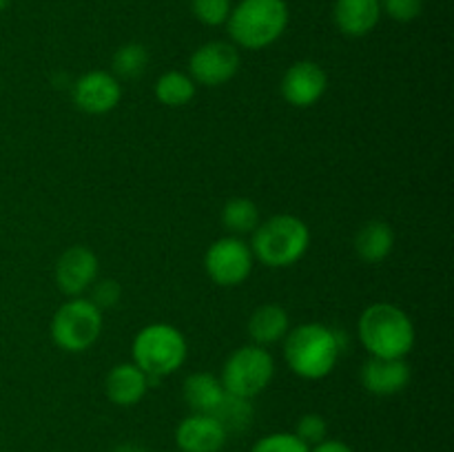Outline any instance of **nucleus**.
I'll list each match as a JSON object with an SVG mask.
<instances>
[{
    "label": "nucleus",
    "mask_w": 454,
    "mask_h": 452,
    "mask_svg": "<svg viewBox=\"0 0 454 452\" xmlns=\"http://www.w3.org/2000/svg\"><path fill=\"white\" fill-rule=\"evenodd\" d=\"M284 339V359L301 379H324L331 375L344 348L340 332L317 322L301 323L295 331H288Z\"/></svg>",
    "instance_id": "f257e3e1"
},
{
    "label": "nucleus",
    "mask_w": 454,
    "mask_h": 452,
    "mask_svg": "<svg viewBox=\"0 0 454 452\" xmlns=\"http://www.w3.org/2000/svg\"><path fill=\"white\" fill-rule=\"evenodd\" d=\"M357 335L371 357L402 359L415 348V323L403 308L386 301L371 304L357 322Z\"/></svg>",
    "instance_id": "f03ea898"
},
{
    "label": "nucleus",
    "mask_w": 454,
    "mask_h": 452,
    "mask_svg": "<svg viewBox=\"0 0 454 452\" xmlns=\"http://www.w3.org/2000/svg\"><path fill=\"white\" fill-rule=\"evenodd\" d=\"M288 18L286 0H239L231 9L226 29L235 47L257 51L282 38Z\"/></svg>",
    "instance_id": "7ed1b4c3"
},
{
    "label": "nucleus",
    "mask_w": 454,
    "mask_h": 452,
    "mask_svg": "<svg viewBox=\"0 0 454 452\" xmlns=\"http://www.w3.org/2000/svg\"><path fill=\"white\" fill-rule=\"evenodd\" d=\"M251 251L255 260L269 269H288L306 255L310 246V229L295 215H273L253 230Z\"/></svg>",
    "instance_id": "20e7f679"
},
{
    "label": "nucleus",
    "mask_w": 454,
    "mask_h": 452,
    "mask_svg": "<svg viewBox=\"0 0 454 452\" xmlns=\"http://www.w3.org/2000/svg\"><path fill=\"white\" fill-rule=\"evenodd\" d=\"M133 363L146 372L149 386L180 370L189 355L184 335L171 323H149L133 339Z\"/></svg>",
    "instance_id": "39448f33"
},
{
    "label": "nucleus",
    "mask_w": 454,
    "mask_h": 452,
    "mask_svg": "<svg viewBox=\"0 0 454 452\" xmlns=\"http://www.w3.org/2000/svg\"><path fill=\"white\" fill-rule=\"evenodd\" d=\"M102 332V310L87 297H71L51 319V337L67 353H84Z\"/></svg>",
    "instance_id": "423d86ee"
},
{
    "label": "nucleus",
    "mask_w": 454,
    "mask_h": 452,
    "mask_svg": "<svg viewBox=\"0 0 454 452\" xmlns=\"http://www.w3.org/2000/svg\"><path fill=\"white\" fill-rule=\"evenodd\" d=\"M275 375V359L264 346H242L233 350L222 368V386L235 397L253 399L264 393Z\"/></svg>",
    "instance_id": "0eeeda50"
},
{
    "label": "nucleus",
    "mask_w": 454,
    "mask_h": 452,
    "mask_svg": "<svg viewBox=\"0 0 454 452\" xmlns=\"http://www.w3.org/2000/svg\"><path fill=\"white\" fill-rule=\"evenodd\" d=\"M253 257L251 246L244 242L242 238H220L208 246L207 255H204V269H207L208 277L217 284V286H239L248 279L253 270Z\"/></svg>",
    "instance_id": "6e6552de"
},
{
    "label": "nucleus",
    "mask_w": 454,
    "mask_h": 452,
    "mask_svg": "<svg viewBox=\"0 0 454 452\" xmlns=\"http://www.w3.org/2000/svg\"><path fill=\"white\" fill-rule=\"evenodd\" d=\"M239 51L233 43L211 40L200 44L189 60V75L195 84L220 87L239 71Z\"/></svg>",
    "instance_id": "1a4fd4ad"
},
{
    "label": "nucleus",
    "mask_w": 454,
    "mask_h": 452,
    "mask_svg": "<svg viewBox=\"0 0 454 452\" xmlns=\"http://www.w3.org/2000/svg\"><path fill=\"white\" fill-rule=\"evenodd\" d=\"M279 89L288 105L297 106V109H309V106L317 105L326 93L328 75L317 62L300 60L288 66Z\"/></svg>",
    "instance_id": "9d476101"
},
{
    "label": "nucleus",
    "mask_w": 454,
    "mask_h": 452,
    "mask_svg": "<svg viewBox=\"0 0 454 452\" xmlns=\"http://www.w3.org/2000/svg\"><path fill=\"white\" fill-rule=\"evenodd\" d=\"M120 97H122L120 80L109 71H89L74 84V102L84 113H109L118 106Z\"/></svg>",
    "instance_id": "9b49d317"
},
{
    "label": "nucleus",
    "mask_w": 454,
    "mask_h": 452,
    "mask_svg": "<svg viewBox=\"0 0 454 452\" xmlns=\"http://www.w3.org/2000/svg\"><path fill=\"white\" fill-rule=\"evenodd\" d=\"M98 257L87 246H71L58 257L56 264V284L60 292L69 297H80L91 288L98 279Z\"/></svg>",
    "instance_id": "f8f14e48"
},
{
    "label": "nucleus",
    "mask_w": 454,
    "mask_h": 452,
    "mask_svg": "<svg viewBox=\"0 0 454 452\" xmlns=\"http://www.w3.org/2000/svg\"><path fill=\"white\" fill-rule=\"evenodd\" d=\"M411 377V363L406 357H368L362 366V386L377 397H390L406 390Z\"/></svg>",
    "instance_id": "ddd939ff"
},
{
    "label": "nucleus",
    "mask_w": 454,
    "mask_h": 452,
    "mask_svg": "<svg viewBox=\"0 0 454 452\" xmlns=\"http://www.w3.org/2000/svg\"><path fill=\"white\" fill-rule=\"evenodd\" d=\"M226 433L215 417L193 412L176 428V443L182 452H220L226 443Z\"/></svg>",
    "instance_id": "4468645a"
},
{
    "label": "nucleus",
    "mask_w": 454,
    "mask_h": 452,
    "mask_svg": "<svg viewBox=\"0 0 454 452\" xmlns=\"http://www.w3.org/2000/svg\"><path fill=\"white\" fill-rule=\"evenodd\" d=\"M146 390H149V377L133 362L114 366L105 379V393L115 406H136L142 401Z\"/></svg>",
    "instance_id": "2eb2a0df"
},
{
    "label": "nucleus",
    "mask_w": 454,
    "mask_h": 452,
    "mask_svg": "<svg viewBox=\"0 0 454 452\" xmlns=\"http://www.w3.org/2000/svg\"><path fill=\"white\" fill-rule=\"evenodd\" d=\"M337 29L350 38L368 35L381 20L380 0H337L333 7Z\"/></svg>",
    "instance_id": "dca6fc26"
},
{
    "label": "nucleus",
    "mask_w": 454,
    "mask_h": 452,
    "mask_svg": "<svg viewBox=\"0 0 454 452\" xmlns=\"http://www.w3.org/2000/svg\"><path fill=\"white\" fill-rule=\"evenodd\" d=\"M395 230L388 222L371 220L355 235V253L366 264H380L393 253Z\"/></svg>",
    "instance_id": "f3484780"
},
{
    "label": "nucleus",
    "mask_w": 454,
    "mask_h": 452,
    "mask_svg": "<svg viewBox=\"0 0 454 452\" xmlns=\"http://www.w3.org/2000/svg\"><path fill=\"white\" fill-rule=\"evenodd\" d=\"M288 331H291V317H288L286 308L278 304L260 306L253 310L251 319H248V335L257 346L278 344L288 335Z\"/></svg>",
    "instance_id": "a211bd4d"
},
{
    "label": "nucleus",
    "mask_w": 454,
    "mask_h": 452,
    "mask_svg": "<svg viewBox=\"0 0 454 452\" xmlns=\"http://www.w3.org/2000/svg\"><path fill=\"white\" fill-rule=\"evenodd\" d=\"M224 394L226 390L220 377L211 375V372H193L182 384V397H184L186 406L202 415H211Z\"/></svg>",
    "instance_id": "6ab92c4d"
},
{
    "label": "nucleus",
    "mask_w": 454,
    "mask_h": 452,
    "mask_svg": "<svg viewBox=\"0 0 454 452\" xmlns=\"http://www.w3.org/2000/svg\"><path fill=\"white\" fill-rule=\"evenodd\" d=\"M211 417H215L217 424L224 428L226 437H231V434H242L253 424V403L251 399L235 397V394L226 393L222 397V401L217 403L215 410L211 412Z\"/></svg>",
    "instance_id": "aec40b11"
},
{
    "label": "nucleus",
    "mask_w": 454,
    "mask_h": 452,
    "mask_svg": "<svg viewBox=\"0 0 454 452\" xmlns=\"http://www.w3.org/2000/svg\"><path fill=\"white\" fill-rule=\"evenodd\" d=\"M195 89H198V84L193 82L189 74H184V71H167L155 82V97L164 106L177 109V106H184L193 100Z\"/></svg>",
    "instance_id": "412c9836"
},
{
    "label": "nucleus",
    "mask_w": 454,
    "mask_h": 452,
    "mask_svg": "<svg viewBox=\"0 0 454 452\" xmlns=\"http://www.w3.org/2000/svg\"><path fill=\"white\" fill-rule=\"evenodd\" d=\"M222 224L235 238L253 233L260 226V207L248 198H231L222 208Z\"/></svg>",
    "instance_id": "4be33fe9"
},
{
    "label": "nucleus",
    "mask_w": 454,
    "mask_h": 452,
    "mask_svg": "<svg viewBox=\"0 0 454 452\" xmlns=\"http://www.w3.org/2000/svg\"><path fill=\"white\" fill-rule=\"evenodd\" d=\"M111 66H114L115 78L122 80H136L149 66V51L145 44L140 43H127L114 53L111 58Z\"/></svg>",
    "instance_id": "5701e85b"
},
{
    "label": "nucleus",
    "mask_w": 454,
    "mask_h": 452,
    "mask_svg": "<svg viewBox=\"0 0 454 452\" xmlns=\"http://www.w3.org/2000/svg\"><path fill=\"white\" fill-rule=\"evenodd\" d=\"M191 9L202 25L220 27L226 25L233 4L231 0H191Z\"/></svg>",
    "instance_id": "b1692460"
},
{
    "label": "nucleus",
    "mask_w": 454,
    "mask_h": 452,
    "mask_svg": "<svg viewBox=\"0 0 454 452\" xmlns=\"http://www.w3.org/2000/svg\"><path fill=\"white\" fill-rule=\"evenodd\" d=\"M251 452H310V448L295 433H273L262 437Z\"/></svg>",
    "instance_id": "393cba45"
},
{
    "label": "nucleus",
    "mask_w": 454,
    "mask_h": 452,
    "mask_svg": "<svg viewBox=\"0 0 454 452\" xmlns=\"http://www.w3.org/2000/svg\"><path fill=\"white\" fill-rule=\"evenodd\" d=\"M295 434L309 448L317 446V443L324 441V439H326V434H328L326 419H324L322 415H317V412H309V415L300 417V421H297Z\"/></svg>",
    "instance_id": "a878e982"
},
{
    "label": "nucleus",
    "mask_w": 454,
    "mask_h": 452,
    "mask_svg": "<svg viewBox=\"0 0 454 452\" xmlns=\"http://www.w3.org/2000/svg\"><path fill=\"white\" fill-rule=\"evenodd\" d=\"M381 13L397 22H412L421 16L424 0H380Z\"/></svg>",
    "instance_id": "bb28decb"
},
{
    "label": "nucleus",
    "mask_w": 454,
    "mask_h": 452,
    "mask_svg": "<svg viewBox=\"0 0 454 452\" xmlns=\"http://www.w3.org/2000/svg\"><path fill=\"white\" fill-rule=\"evenodd\" d=\"M120 295H122V288H120L118 282L114 279H100V282L91 284V301L98 306V308H114L120 301Z\"/></svg>",
    "instance_id": "cd10ccee"
},
{
    "label": "nucleus",
    "mask_w": 454,
    "mask_h": 452,
    "mask_svg": "<svg viewBox=\"0 0 454 452\" xmlns=\"http://www.w3.org/2000/svg\"><path fill=\"white\" fill-rule=\"evenodd\" d=\"M310 452H355L353 448L348 446L346 441H340V439H324V441H319L317 446L310 448Z\"/></svg>",
    "instance_id": "c85d7f7f"
},
{
    "label": "nucleus",
    "mask_w": 454,
    "mask_h": 452,
    "mask_svg": "<svg viewBox=\"0 0 454 452\" xmlns=\"http://www.w3.org/2000/svg\"><path fill=\"white\" fill-rule=\"evenodd\" d=\"M111 452H145L140 446H136V443H120V446H115Z\"/></svg>",
    "instance_id": "c756f323"
},
{
    "label": "nucleus",
    "mask_w": 454,
    "mask_h": 452,
    "mask_svg": "<svg viewBox=\"0 0 454 452\" xmlns=\"http://www.w3.org/2000/svg\"><path fill=\"white\" fill-rule=\"evenodd\" d=\"M9 4H12V0H0V12H4V9H7Z\"/></svg>",
    "instance_id": "7c9ffc66"
}]
</instances>
